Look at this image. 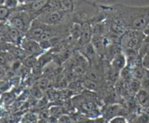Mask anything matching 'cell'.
Listing matches in <instances>:
<instances>
[{"instance_id":"cell-6","label":"cell","mask_w":149,"mask_h":123,"mask_svg":"<svg viewBox=\"0 0 149 123\" xmlns=\"http://www.w3.org/2000/svg\"><path fill=\"white\" fill-rule=\"evenodd\" d=\"M93 36V25L90 22H84L81 24V34L77 43L80 47L90 43Z\"/></svg>"},{"instance_id":"cell-25","label":"cell","mask_w":149,"mask_h":123,"mask_svg":"<svg viewBox=\"0 0 149 123\" xmlns=\"http://www.w3.org/2000/svg\"><path fill=\"white\" fill-rule=\"evenodd\" d=\"M142 65L146 69L149 70V52L142 56Z\"/></svg>"},{"instance_id":"cell-8","label":"cell","mask_w":149,"mask_h":123,"mask_svg":"<svg viewBox=\"0 0 149 123\" xmlns=\"http://www.w3.org/2000/svg\"><path fill=\"white\" fill-rule=\"evenodd\" d=\"M92 25H93V35L105 36L110 30V23L108 19L100 20Z\"/></svg>"},{"instance_id":"cell-10","label":"cell","mask_w":149,"mask_h":123,"mask_svg":"<svg viewBox=\"0 0 149 123\" xmlns=\"http://www.w3.org/2000/svg\"><path fill=\"white\" fill-rule=\"evenodd\" d=\"M110 62L112 67L119 72L127 65V60L124 52L116 55Z\"/></svg>"},{"instance_id":"cell-21","label":"cell","mask_w":149,"mask_h":123,"mask_svg":"<svg viewBox=\"0 0 149 123\" xmlns=\"http://www.w3.org/2000/svg\"><path fill=\"white\" fill-rule=\"evenodd\" d=\"M48 4L54 10H63L61 0H48Z\"/></svg>"},{"instance_id":"cell-26","label":"cell","mask_w":149,"mask_h":123,"mask_svg":"<svg viewBox=\"0 0 149 123\" xmlns=\"http://www.w3.org/2000/svg\"><path fill=\"white\" fill-rule=\"evenodd\" d=\"M49 85V80L47 78H42L39 80V87L41 89H43V88H47V87Z\"/></svg>"},{"instance_id":"cell-7","label":"cell","mask_w":149,"mask_h":123,"mask_svg":"<svg viewBox=\"0 0 149 123\" xmlns=\"http://www.w3.org/2000/svg\"><path fill=\"white\" fill-rule=\"evenodd\" d=\"M92 44L94 46L97 55L100 56H104L105 52H106V47L107 45V41L104 36H100V35H93L91 40Z\"/></svg>"},{"instance_id":"cell-28","label":"cell","mask_w":149,"mask_h":123,"mask_svg":"<svg viewBox=\"0 0 149 123\" xmlns=\"http://www.w3.org/2000/svg\"><path fill=\"white\" fill-rule=\"evenodd\" d=\"M4 1H5V0H1V4H4Z\"/></svg>"},{"instance_id":"cell-14","label":"cell","mask_w":149,"mask_h":123,"mask_svg":"<svg viewBox=\"0 0 149 123\" xmlns=\"http://www.w3.org/2000/svg\"><path fill=\"white\" fill-rule=\"evenodd\" d=\"M128 84H129L130 90L135 94H136L142 88V82L141 80L137 79V78H132L128 82Z\"/></svg>"},{"instance_id":"cell-3","label":"cell","mask_w":149,"mask_h":123,"mask_svg":"<svg viewBox=\"0 0 149 123\" xmlns=\"http://www.w3.org/2000/svg\"><path fill=\"white\" fill-rule=\"evenodd\" d=\"M20 46L29 55H33L37 57L45 52L38 41L26 36H24Z\"/></svg>"},{"instance_id":"cell-4","label":"cell","mask_w":149,"mask_h":123,"mask_svg":"<svg viewBox=\"0 0 149 123\" xmlns=\"http://www.w3.org/2000/svg\"><path fill=\"white\" fill-rule=\"evenodd\" d=\"M67 14H69V13L66 12L64 10H54L49 14L39 16L36 18L39 21L46 25H55L62 21L63 19L65 17Z\"/></svg>"},{"instance_id":"cell-9","label":"cell","mask_w":149,"mask_h":123,"mask_svg":"<svg viewBox=\"0 0 149 123\" xmlns=\"http://www.w3.org/2000/svg\"><path fill=\"white\" fill-rule=\"evenodd\" d=\"M80 53L84 57H86V59L89 61L90 64L95 60L96 56L97 55V52H96L94 46L92 44L91 42L81 46V49H80Z\"/></svg>"},{"instance_id":"cell-15","label":"cell","mask_w":149,"mask_h":123,"mask_svg":"<svg viewBox=\"0 0 149 123\" xmlns=\"http://www.w3.org/2000/svg\"><path fill=\"white\" fill-rule=\"evenodd\" d=\"M63 10L68 13L74 12L75 10V2L74 0H61Z\"/></svg>"},{"instance_id":"cell-17","label":"cell","mask_w":149,"mask_h":123,"mask_svg":"<svg viewBox=\"0 0 149 123\" xmlns=\"http://www.w3.org/2000/svg\"><path fill=\"white\" fill-rule=\"evenodd\" d=\"M12 13V10L4 5H1L0 7V19L1 21H7Z\"/></svg>"},{"instance_id":"cell-11","label":"cell","mask_w":149,"mask_h":123,"mask_svg":"<svg viewBox=\"0 0 149 123\" xmlns=\"http://www.w3.org/2000/svg\"><path fill=\"white\" fill-rule=\"evenodd\" d=\"M122 111H123V108H122V107L118 104H113V105H110L105 108L103 115V117L109 122L113 117L120 115L119 113Z\"/></svg>"},{"instance_id":"cell-5","label":"cell","mask_w":149,"mask_h":123,"mask_svg":"<svg viewBox=\"0 0 149 123\" xmlns=\"http://www.w3.org/2000/svg\"><path fill=\"white\" fill-rule=\"evenodd\" d=\"M46 27V24L39 21L37 18H35L32 22L31 25L25 36L39 41L41 36L43 32L45 31Z\"/></svg>"},{"instance_id":"cell-24","label":"cell","mask_w":149,"mask_h":123,"mask_svg":"<svg viewBox=\"0 0 149 123\" xmlns=\"http://www.w3.org/2000/svg\"><path fill=\"white\" fill-rule=\"evenodd\" d=\"M58 122L69 123V122H74V120H73L72 119V117L66 114H62L61 117H58Z\"/></svg>"},{"instance_id":"cell-12","label":"cell","mask_w":149,"mask_h":123,"mask_svg":"<svg viewBox=\"0 0 149 123\" xmlns=\"http://www.w3.org/2000/svg\"><path fill=\"white\" fill-rule=\"evenodd\" d=\"M68 32L71 40L77 42L81 34V24L77 22H74L70 25Z\"/></svg>"},{"instance_id":"cell-18","label":"cell","mask_w":149,"mask_h":123,"mask_svg":"<svg viewBox=\"0 0 149 123\" xmlns=\"http://www.w3.org/2000/svg\"><path fill=\"white\" fill-rule=\"evenodd\" d=\"M82 83L84 88H87V90H90V91H96L97 89V87H98L97 81H95L93 80L90 79V78H87V79L84 80Z\"/></svg>"},{"instance_id":"cell-2","label":"cell","mask_w":149,"mask_h":123,"mask_svg":"<svg viewBox=\"0 0 149 123\" xmlns=\"http://www.w3.org/2000/svg\"><path fill=\"white\" fill-rule=\"evenodd\" d=\"M146 37V35L143 31L128 29L122 36H121V45L123 49H132L139 51Z\"/></svg>"},{"instance_id":"cell-13","label":"cell","mask_w":149,"mask_h":123,"mask_svg":"<svg viewBox=\"0 0 149 123\" xmlns=\"http://www.w3.org/2000/svg\"><path fill=\"white\" fill-rule=\"evenodd\" d=\"M136 101L142 107H146L149 102V93L141 88L136 93Z\"/></svg>"},{"instance_id":"cell-23","label":"cell","mask_w":149,"mask_h":123,"mask_svg":"<svg viewBox=\"0 0 149 123\" xmlns=\"http://www.w3.org/2000/svg\"><path fill=\"white\" fill-rule=\"evenodd\" d=\"M141 82H142L143 89L146 90V91H148L149 93V70H148V69H147L145 77L143 78Z\"/></svg>"},{"instance_id":"cell-19","label":"cell","mask_w":149,"mask_h":123,"mask_svg":"<svg viewBox=\"0 0 149 123\" xmlns=\"http://www.w3.org/2000/svg\"><path fill=\"white\" fill-rule=\"evenodd\" d=\"M49 113L50 115L53 116V117H56L58 119V117H61L62 114H63V109L62 107H60L58 106L56 107H52L49 110Z\"/></svg>"},{"instance_id":"cell-1","label":"cell","mask_w":149,"mask_h":123,"mask_svg":"<svg viewBox=\"0 0 149 123\" xmlns=\"http://www.w3.org/2000/svg\"><path fill=\"white\" fill-rule=\"evenodd\" d=\"M106 14L116 16L123 20L128 29L143 31L149 25V6L131 7L124 4L102 6Z\"/></svg>"},{"instance_id":"cell-22","label":"cell","mask_w":149,"mask_h":123,"mask_svg":"<svg viewBox=\"0 0 149 123\" xmlns=\"http://www.w3.org/2000/svg\"><path fill=\"white\" fill-rule=\"evenodd\" d=\"M111 123H126L128 122L127 119L122 115H117L116 117H113L109 121Z\"/></svg>"},{"instance_id":"cell-27","label":"cell","mask_w":149,"mask_h":123,"mask_svg":"<svg viewBox=\"0 0 149 123\" xmlns=\"http://www.w3.org/2000/svg\"><path fill=\"white\" fill-rule=\"evenodd\" d=\"M18 1H20V4H24V3H26L27 1V0H18Z\"/></svg>"},{"instance_id":"cell-16","label":"cell","mask_w":149,"mask_h":123,"mask_svg":"<svg viewBox=\"0 0 149 123\" xmlns=\"http://www.w3.org/2000/svg\"><path fill=\"white\" fill-rule=\"evenodd\" d=\"M37 56H33V55H29L25 59H23V65L29 68V69H32L37 62Z\"/></svg>"},{"instance_id":"cell-20","label":"cell","mask_w":149,"mask_h":123,"mask_svg":"<svg viewBox=\"0 0 149 123\" xmlns=\"http://www.w3.org/2000/svg\"><path fill=\"white\" fill-rule=\"evenodd\" d=\"M20 3L18 0H5L4 4L1 5H4L7 7H8L10 10H14L18 7L20 6Z\"/></svg>"}]
</instances>
